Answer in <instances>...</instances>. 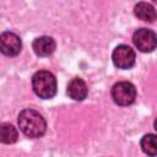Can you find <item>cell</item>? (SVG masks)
Returning <instances> with one entry per match:
<instances>
[{
	"label": "cell",
	"mask_w": 157,
	"mask_h": 157,
	"mask_svg": "<svg viewBox=\"0 0 157 157\" xmlns=\"http://www.w3.org/2000/svg\"><path fill=\"white\" fill-rule=\"evenodd\" d=\"M17 121L20 130L28 137L37 139L45 134L47 123L42 114L34 109H23L18 114Z\"/></svg>",
	"instance_id": "6da1fadb"
},
{
	"label": "cell",
	"mask_w": 157,
	"mask_h": 157,
	"mask_svg": "<svg viewBox=\"0 0 157 157\" xmlns=\"http://www.w3.org/2000/svg\"><path fill=\"white\" fill-rule=\"evenodd\" d=\"M32 88L39 98H53L56 93V78L52 72L39 70L32 76Z\"/></svg>",
	"instance_id": "7a4b0ae2"
},
{
	"label": "cell",
	"mask_w": 157,
	"mask_h": 157,
	"mask_svg": "<svg viewBox=\"0 0 157 157\" xmlns=\"http://www.w3.org/2000/svg\"><path fill=\"white\" fill-rule=\"evenodd\" d=\"M112 98L118 105H130L136 99V88L131 82L120 81L112 87Z\"/></svg>",
	"instance_id": "3957f363"
},
{
	"label": "cell",
	"mask_w": 157,
	"mask_h": 157,
	"mask_svg": "<svg viewBox=\"0 0 157 157\" xmlns=\"http://www.w3.org/2000/svg\"><path fill=\"white\" fill-rule=\"evenodd\" d=\"M132 42L140 52L151 53L156 49V45H157L156 33L147 28H140L134 33Z\"/></svg>",
	"instance_id": "277c9868"
},
{
	"label": "cell",
	"mask_w": 157,
	"mask_h": 157,
	"mask_svg": "<svg viewBox=\"0 0 157 157\" xmlns=\"http://www.w3.org/2000/svg\"><path fill=\"white\" fill-rule=\"evenodd\" d=\"M112 59L114 65L118 69H130L134 66L135 64V52L131 47L126 45V44H120L118 47H115V49L113 50L112 54Z\"/></svg>",
	"instance_id": "5b68a950"
},
{
	"label": "cell",
	"mask_w": 157,
	"mask_h": 157,
	"mask_svg": "<svg viewBox=\"0 0 157 157\" xmlns=\"http://www.w3.org/2000/svg\"><path fill=\"white\" fill-rule=\"evenodd\" d=\"M22 43L20 37L13 32H4L0 34V52L6 56H15L21 52Z\"/></svg>",
	"instance_id": "8992f818"
},
{
	"label": "cell",
	"mask_w": 157,
	"mask_h": 157,
	"mask_svg": "<svg viewBox=\"0 0 157 157\" xmlns=\"http://www.w3.org/2000/svg\"><path fill=\"white\" fill-rule=\"evenodd\" d=\"M55 48H56L55 40L48 36L38 37L32 43V49L38 56H49L50 54L54 53Z\"/></svg>",
	"instance_id": "52a82bcc"
},
{
	"label": "cell",
	"mask_w": 157,
	"mask_h": 157,
	"mask_svg": "<svg viewBox=\"0 0 157 157\" xmlns=\"http://www.w3.org/2000/svg\"><path fill=\"white\" fill-rule=\"evenodd\" d=\"M66 92H67L69 97L72 98L74 101H83L87 97L88 87L82 78L75 77L69 82Z\"/></svg>",
	"instance_id": "ba28073f"
},
{
	"label": "cell",
	"mask_w": 157,
	"mask_h": 157,
	"mask_svg": "<svg viewBox=\"0 0 157 157\" xmlns=\"http://www.w3.org/2000/svg\"><path fill=\"white\" fill-rule=\"evenodd\" d=\"M18 140V131L17 129L10 123L0 124V142L11 145Z\"/></svg>",
	"instance_id": "9c48e42d"
},
{
	"label": "cell",
	"mask_w": 157,
	"mask_h": 157,
	"mask_svg": "<svg viewBox=\"0 0 157 157\" xmlns=\"http://www.w3.org/2000/svg\"><path fill=\"white\" fill-rule=\"evenodd\" d=\"M134 12L142 21L153 22L156 20V10L148 2H139V4H136L135 9H134Z\"/></svg>",
	"instance_id": "30bf717a"
},
{
	"label": "cell",
	"mask_w": 157,
	"mask_h": 157,
	"mask_svg": "<svg viewBox=\"0 0 157 157\" xmlns=\"http://www.w3.org/2000/svg\"><path fill=\"white\" fill-rule=\"evenodd\" d=\"M141 148L142 151L150 156L155 157L157 153V147H156V135L155 134H146L141 139Z\"/></svg>",
	"instance_id": "8fae6325"
}]
</instances>
